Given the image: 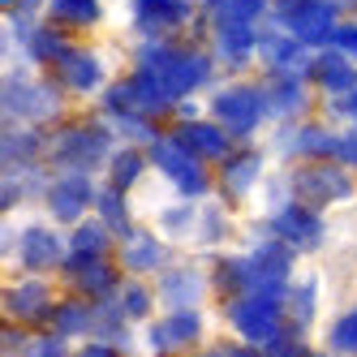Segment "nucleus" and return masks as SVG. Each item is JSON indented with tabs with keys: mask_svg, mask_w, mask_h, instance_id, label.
I'll list each match as a JSON object with an SVG mask.
<instances>
[{
	"mask_svg": "<svg viewBox=\"0 0 357 357\" xmlns=\"http://www.w3.org/2000/svg\"><path fill=\"white\" fill-rule=\"evenodd\" d=\"M142 69H151L160 78V86L168 95H185L190 86L202 82L207 73V56L198 52H172V47H155V52H142Z\"/></svg>",
	"mask_w": 357,
	"mask_h": 357,
	"instance_id": "f257e3e1",
	"label": "nucleus"
},
{
	"mask_svg": "<svg viewBox=\"0 0 357 357\" xmlns=\"http://www.w3.org/2000/svg\"><path fill=\"white\" fill-rule=\"evenodd\" d=\"M233 323L245 340H271L280 323V297L271 293H250L233 305Z\"/></svg>",
	"mask_w": 357,
	"mask_h": 357,
	"instance_id": "f03ea898",
	"label": "nucleus"
},
{
	"mask_svg": "<svg viewBox=\"0 0 357 357\" xmlns=\"http://www.w3.org/2000/svg\"><path fill=\"white\" fill-rule=\"evenodd\" d=\"M168 91L160 86V78L151 69H142L138 78H130L125 86H112V95H108V104L116 108V112H160V108H168Z\"/></svg>",
	"mask_w": 357,
	"mask_h": 357,
	"instance_id": "7ed1b4c3",
	"label": "nucleus"
},
{
	"mask_svg": "<svg viewBox=\"0 0 357 357\" xmlns=\"http://www.w3.org/2000/svg\"><path fill=\"white\" fill-rule=\"evenodd\" d=\"M280 13L301 43L331 39V0H289V5H280Z\"/></svg>",
	"mask_w": 357,
	"mask_h": 357,
	"instance_id": "20e7f679",
	"label": "nucleus"
},
{
	"mask_svg": "<svg viewBox=\"0 0 357 357\" xmlns=\"http://www.w3.org/2000/svg\"><path fill=\"white\" fill-rule=\"evenodd\" d=\"M151 160H155L185 194H202V190H207V176H202V168H198V160H194V151H185L176 138H172V142H155Z\"/></svg>",
	"mask_w": 357,
	"mask_h": 357,
	"instance_id": "39448f33",
	"label": "nucleus"
},
{
	"mask_svg": "<svg viewBox=\"0 0 357 357\" xmlns=\"http://www.w3.org/2000/svg\"><path fill=\"white\" fill-rule=\"evenodd\" d=\"M215 116H220L233 134H250V130H254V121L263 116V91L233 86V91L215 95Z\"/></svg>",
	"mask_w": 357,
	"mask_h": 357,
	"instance_id": "423d86ee",
	"label": "nucleus"
},
{
	"mask_svg": "<svg viewBox=\"0 0 357 357\" xmlns=\"http://www.w3.org/2000/svg\"><path fill=\"white\" fill-rule=\"evenodd\" d=\"M293 194L301 198V202H331V198H344L349 194V176L340 172V168H301L297 176H293Z\"/></svg>",
	"mask_w": 357,
	"mask_h": 357,
	"instance_id": "0eeeda50",
	"label": "nucleus"
},
{
	"mask_svg": "<svg viewBox=\"0 0 357 357\" xmlns=\"http://www.w3.org/2000/svg\"><path fill=\"white\" fill-rule=\"evenodd\" d=\"M5 108L17 112V116H52L56 112V95L43 91L39 82L13 78V82H5Z\"/></svg>",
	"mask_w": 357,
	"mask_h": 357,
	"instance_id": "6e6552de",
	"label": "nucleus"
},
{
	"mask_svg": "<svg viewBox=\"0 0 357 357\" xmlns=\"http://www.w3.org/2000/svg\"><path fill=\"white\" fill-rule=\"evenodd\" d=\"M86 202H91V181H86L82 172L61 176V181L52 185V194H47V207H52L61 220H78Z\"/></svg>",
	"mask_w": 357,
	"mask_h": 357,
	"instance_id": "1a4fd4ad",
	"label": "nucleus"
},
{
	"mask_svg": "<svg viewBox=\"0 0 357 357\" xmlns=\"http://www.w3.org/2000/svg\"><path fill=\"white\" fill-rule=\"evenodd\" d=\"M275 233L284 241H293V245H319L323 224H319V215H310L305 207H289V211L275 215Z\"/></svg>",
	"mask_w": 357,
	"mask_h": 357,
	"instance_id": "9d476101",
	"label": "nucleus"
},
{
	"mask_svg": "<svg viewBox=\"0 0 357 357\" xmlns=\"http://www.w3.org/2000/svg\"><path fill=\"white\" fill-rule=\"evenodd\" d=\"M56 155L65 164L86 168V164H95L99 155H104V134H99V130H69L61 138V146H56Z\"/></svg>",
	"mask_w": 357,
	"mask_h": 357,
	"instance_id": "9b49d317",
	"label": "nucleus"
},
{
	"mask_svg": "<svg viewBox=\"0 0 357 357\" xmlns=\"http://www.w3.org/2000/svg\"><path fill=\"white\" fill-rule=\"evenodd\" d=\"M151 340H155V349H176V344L198 340V314L194 310H176L168 323H160L151 331Z\"/></svg>",
	"mask_w": 357,
	"mask_h": 357,
	"instance_id": "f8f14e48",
	"label": "nucleus"
},
{
	"mask_svg": "<svg viewBox=\"0 0 357 357\" xmlns=\"http://www.w3.org/2000/svg\"><path fill=\"white\" fill-rule=\"evenodd\" d=\"M5 305H9L17 319H43V314H52V310H47V289L39 284V280L17 284V289L5 297Z\"/></svg>",
	"mask_w": 357,
	"mask_h": 357,
	"instance_id": "ddd939ff",
	"label": "nucleus"
},
{
	"mask_svg": "<svg viewBox=\"0 0 357 357\" xmlns=\"http://www.w3.org/2000/svg\"><path fill=\"white\" fill-rule=\"evenodd\" d=\"M56 65H61V78H65L73 91H91V86L99 82V61H95L91 52H73V47H69Z\"/></svg>",
	"mask_w": 357,
	"mask_h": 357,
	"instance_id": "4468645a",
	"label": "nucleus"
},
{
	"mask_svg": "<svg viewBox=\"0 0 357 357\" xmlns=\"http://www.w3.org/2000/svg\"><path fill=\"white\" fill-rule=\"evenodd\" d=\"M22 259H26V267H47V263H56L61 259V241L56 233H47V228H31L26 241H22Z\"/></svg>",
	"mask_w": 357,
	"mask_h": 357,
	"instance_id": "2eb2a0df",
	"label": "nucleus"
},
{
	"mask_svg": "<svg viewBox=\"0 0 357 357\" xmlns=\"http://www.w3.org/2000/svg\"><path fill=\"white\" fill-rule=\"evenodd\" d=\"M176 142L185 151H194V155H224V134L215 125H181V130H176Z\"/></svg>",
	"mask_w": 357,
	"mask_h": 357,
	"instance_id": "dca6fc26",
	"label": "nucleus"
},
{
	"mask_svg": "<svg viewBox=\"0 0 357 357\" xmlns=\"http://www.w3.org/2000/svg\"><path fill=\"white\" fill-rule=\"evenodd\" d=\"M185 0H138V17L146 26H176V22H185Z\"/></svg>",
	"mask_w": 357,
	"mask_h": 357,
	"instance_id": "f3484780",
	"label": "nucleus"
},
{
	"mask_svg": "<svg viewBox=\"0 0 357 357\" xmlns=\"http://www.w3.org/2000/svg\"><path fill=\"white\" fill-rule=\"evenodd\" d=\"M164 297H168L172 310H190V305L202 297L198 275H194V271H176V275H168V280H164Z\"/></svg>",
	"mask_w": 357,
	"mask_h": 357,
	"instance_id": "a211bd4d",
	"label": "nucleus"
},
{
	"mask_svg": "<svg viewBox=\"0 0 357 357\" xmlns=\"http://www.w3.org/2000/svg\"><path fill=\"white\" fill-rule=\"evenodd\" d=\"M314 73H319V82H323V86H331V91H340V86H349V82H353V69H349L340 56H319Z\"/></svg>",
	"mask_w": 357,
	"mask_h": 357,
	"instance_id": "6ab92c4d",
	"label": "nucleus"
},
{
	"mask_svg": "<svg viewBox=\"0 0 357 357\" xmlns=\"http://www.w3.org/2000/svg\"><path fill=\"white\" fill-rule=\"evenodd\" d=\"M254 267L267 271V275H284L289 271V250H284V241H267L259 254H254Z\"/></svg>",
	"mask_w": 357,
	"mask_h": 357,
	"instance_id": "aec40b11",
	"label": "nucleus"
},
{
	"mask_svg": "<svg viewBox=\"0 0 357 357\" xmlns=\"http://www.w3.org/2000/svg\"><path fill=\"white\" fill-rule=\"evenodd\" d=\"M104 254V228L99 224H82L73 237V259H99Z\"/></svg>",
	"mask_w": 357,
	"mask_h": 357,
	"instance_id": "412c9836",
	"label": "nucleus"
},
{
	"mask_svg": "<svg viewBox=\"0 0 357 357\" xmlns=\"http://www.w3.org/2000/svg\"><path fill=\"white\" fill-rule=\"evenodd\" d=\"M254 172H259V160H254V155H237L233 164L224 168V185L233 190V194H241V190L254 181Z\"/></svg>",
	"mask_w": 357,
	"mask_h": 357,
	"instance_id": "4be33fe9",
	"label": "nucleus"
},
{
	"mask_svg": "<svg viewBox=\"0 0 357 357\" xmlns=\"http://www.w3.org/2000/svg\"><path fill=\"white\" fill-rule=\"evenodd\" d=\"M86 327H91L86 305L69 301V305H61V310H56V331H61V336H78V331H86Z\"/></svg>",
	"mask_w": 357,
	"mask_h": 357,
	"instance_id": "5701e85b",
	"label": "nucleus"
},
{
	"mask_svg": "<svg viewBox=\"0 0 357 357\" xmlns=\"http://www.w3.org/2000/svg\"><path fill=\"white\" fill-rule=\"evenodd\" d=\"M138 172H142V155H138V151H125V155H116V160H112V190H130Z\"/></svg>",
	"mask_w": 357,
	"mask_h": 357,
	"instance_id": "b1692460",
	"label": "nucleus"
},
{
	"mask_svg": "<svg viewBox=\"0 0 357 357\" xmlns=\"http://www.w3.org/2000/svg\"><path fill=\"white\" fill-rule=\"evenodd\" d=\"M125 263H130L134 271L155 267V263H160V245H155V241H146V237H134L130 245H125Z\"/></svg>",
	"mask_w": 357,
	"mask_h": 357,
	"instance_id": "393cba45",
	"label": "nucleus"
},
{
	"mask_svg": "<svg viewBox=\"0 0 357 357\" xmlns=\"http://www.w3.org/2000/svg\"><path fill=\"white\" fill-rule=\"evenodd\" d=\"M52 13L61 22H95L99 5H95V0H52Z\"/></svg>",
	"mask_w": 357,
	"mask_h": 357,
	"instance_id": "a878e982",
	"label": "nucleus"
},
{
	"mask_svg": "<svg viewBox=\"0 0 357 357\" xmlns=\"http://www.w3.org/2000/svg\"><path fill=\"white\" fill-rule=\"evenodd\" d=\"M263 9V0H224L220 5V22H241V26H250V17Z\"/></svg>",
	"mask_w": 357,
	"mask_h": 357,
	"instance_id": "bb28decb",
	"label": "nucleus"
},
{
	"mask_svg": "<svg viewBox=\"0 0 357 357\" xmlns=\"http://www.w3.org/2000/svg\"><path fill=\"white\" fill-rule=\"evenodd\" d=\"M220 43L228 47V52H245V47L254 43V35H250V26H241V22H224V35H220Z\"/></svg>",
	"mask_w": 357,
	"mask_h": 357,
	"instance_id": "cd10ccee",
	"label": "nucleus"
},
{
	"mask_svg": "<svg viewBox=\"0 0 357 357\" xmlns=\"http://www.w3.org/2000/svg\"><path fill=\"white\" fill-rule=\"evenodd\" d=\"M104 220L116 228V233H130V220H125V207H121V190L104 194Z\"/></svg>",
	"mask_w": 357,
	"mask_h": 357,
	"instance_id": "c85d7f7f",
	"label": "nucleus"
},
{
	"mask_svg": "<svg viewBox=\"0 0 357 357\" xmlns=\"http://www.w3.org/2000/svg\"><path fill=\"white\" fill-rule=\"evenodd\" d=\"M331 344H336V349H357V310L344 314L336 327H331Z\"/></svg>",
	"mask_w": 357,
	"mask_h": 357,
	"instance_id": "c756f323",
	"label": "nucleus"
},
{
	"mask_svg": "<svg viewBox=\"0 0 357 357\" xmlns=\"http://www.w3.org/2000/svg\"><path fill=\"white\" fill-rule=\"evenodd\" d=\"M69 52V47L52 35V31H35V56H43V61H61Z\"/></svg>",
	"mask_w": 357,
	"mask_h": 357,
	"instance_id": "7c9ffc66",
	"label": "nucleus"
},
{
	"mask_svg": "<svg viewBox=\"0 0 357 357\" xmlns=\"http://www.w3.org/2000/svg\"><path fill=\"white\" fill-rule=\"evenodd\" d=\"M73 280H78L82 289H91V293H104L112 280H108V271L99 267V263H91V267H82V271H73Z\"/></svg>",
	"mask_w": 357,
	"mask_h": 357,
	"instance_id": "2f4dec72",
	"label": "nucleus"
},
{
	"mask_svg": "<svg viewBox=\"0 0 357 357\" xmlns=\"http://www.w3.org/2000/svg\"><path fill=\"white\" fill-rule=\"evenodd\" d=\"M26 155H35V138H31V134L5 138V160H26Z\"/></svg>",
	"mask_w": 357,
	"mask_h": 357,
	"instance_id": "473e14b6",
	"label": "nucleus"
},
{
	"mask_svg": "<svg viewBox=\"0 0 357 357\" xmlns=\"http://www.w3.org/2000/svg\"><path fill=\"white\" fill-rule=\"evenodd\" d=\"M275 104L271 108H280V112H284V108H297L301 104V91H297V82H275Z\"/></svg>",
	"mask_w": 357,
	"mask_h": 357,
	"instance_id": "72a5a7b5",
	"label": "nucleus"
},
{
	"mask_svg": "<svg viewBox=\"0 0 357 357\" xmlns=\"http://www.w3.org/2000/svg\"><path fill=\"white\" fill-rule=\"evenodd\" d=\"M297 146H301V151H336V138L323 134V130H305Z\"/></svg>",
	"mask_w": 357,
	"mask_h": 357,
	"instance_id": "f704fd0d",
	"label": "nucleus"
},
{
	"mask_svg": "<svg viewBox=\"0 0 357 357\" xmlns=\"http://www.w3.org/2000/svg\"><path fill=\"white\" fill-rule=\"evenodd\" d=\"M263 52H267L271 65H280V61H293V43H289V39H267Z\"/></svg>",
	"mask_w": 357,
	"mask_h": 357,
	"instance_id": "c9c22d12",
	"label": "nucleus"
},
{
	"mask_svg": "<svg viewBox=\"0 0 357 357\" xmlns=\"http://www.w3.org/2000/svg\"><path fill=\"white\" fill-rule=\"evenodd\" d=\"M331 43H336L340 52H353L357 56V26H336V31H331Z\"/></svg>",
	"mask_w": 357,
	"mask_h": 357,
	"instance_id": "e433bc0d",
	"label": "nucleus"
},
{
	"mask_svg": "<svg viewBox=\"0 0 357 357\" xmlns=\"http://www.w3.org/2000/svg\"><path fill=\"white\" fill-rule=\"evenodd\" d=\"M310 301H314V289L305 284V289L293 297V319H297V323H305V319H310Z\"/></svg>",
	"mask_w": 357,
	"mask_h": 357,
	"instance_id": "4c0bfd02",
	"label": "nucleus"
},
{
	"mask_svg": "<svg viewBox=\"0 0 357 357\" xmlns=\"http://www.w3.org/2000/svg\"><path fill=\"white\" fill-rule=\"evenodd\" d=\"M125 314H146V289H125Z\"/></svg>",
	"mask_w": 357,
	"mask_h": 357,
	"instance_id": "58836bf2",
	"label": "nucleus"
},
{
	"mask_svg": "<svg viewBox=\"0 0 357 357\" xmlns=\"http://www.w3.org/2000/svg\"><path fill=\"white\" fill-rule=\"evenodd\" d=\"M35 357H65V344L61 340H39L35 344Z\"/></svg>",
	"mask_w": 357,
	"mask_h": 357,
	"instance_id": "ea45409f",
	"label": "nucleus"
},
{
	"mask_svg": "<svg viewBox=\"0 0 357 357\" xmlns=\"http://www.w3.org/2000/svg\"><path fill=\"white\" fill-rule=\"evenodd\" d=\"M336 155L357 164V138H336Z\"/></svg>",
	"mask_w": 357,
	"mask_h": 357,
	"instance_id": "a19ab883",
	"label": "nucleus"
},
{
	"mask_svg": "<svg viewBox=\"0 0 357 357\" xmlns=\"http://www.w3.org/2000/svg\"><path fill=\"white\" fill-rule=\"evenodd\" d=\"M207 357H250V349H215V353H207Z\"/></svg>",
	"mask_w": 357,
	"mask_h": 357,
	"instance_id": "79ce46f5",
	"label": "nucleus"
},
{
	"mask_svg": "<svg viewBox=\"0 0 357 357\" xmlns=\"http://www.w3.org/2000/svg\"><path fill=\"white\" fill-rule=\"evenodd\" d=\"M78 357H112V353H108V349H104V344H91V349H82V353H78Z\"/></svg>",
	"mask_w": 357,
	"mask_h": 357,
	"instance_id": "37998d69",
	"label": "nucleus"
},
{
	"mask_svg": "<svg viewBox=\"0 0 357 357\" xmlns=\"http://www.w3.org/2000/svg\"><path fill=\"white\" fill-rule=\"evenodd\" d=\"M17 344H22V331H9L5 327V349H17Z\"/></svg>",
	"mask_w": 357,
	"mask_h": 357,
	"instance_id": "c03bdc74",
	"label": "nucleus"
},
{
	"mask_svg": "<svg viewBox=\"0 0 357 357\" xmlns=\"http://www.w3.org/2000/svg\"><path fill=\"white\" fill-rule=\"evenodd\" d=\"M353 116H357V91H353Z\"/></svg>",
	"mask_w": 357,
	"mask_h": 357,
	"instance_id": "a18cd8bd",
	"label": "nucleus"
},
{
	"mask_svg": "<svg viewBox=\"0 0 357 357\" xmlns=\"http://www.w3.org/2000/svg\"><path fill=\"white\" fill-rule=\"evenodd\" d=\"M331 5H349V0H331ZM353 5H357V0H353Z\"/></svg>",
	"mask_w": 357,
	"mask_h": 357,
	"instance_id": "49530a36",
	"label": "nucleus"
},
{
	"mask_svg": "<svg viewBox=\"0 0 357 357\" xmlns=\"http://www.w3.org/2000/svg\"><path fill=\"white\" fill-rule=\"evenodd\" d=\"M17 5H35V0H17Z\"/></svg>",
	"mask_w": 357,
	"mask_h": 357,
	"instance_id": "de8ad7c7",
	"label": "nucleus"
}]
</instances>
